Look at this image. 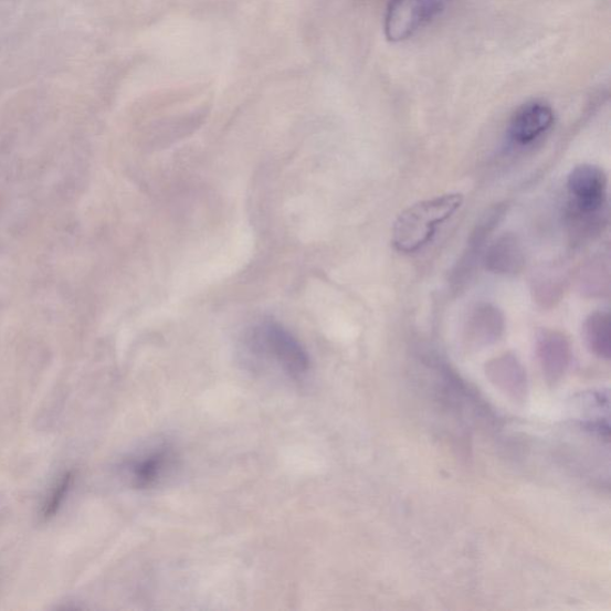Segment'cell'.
<instances>
[{
  "mask_svg": "<svg viewBox=\"0 0 611 611\" xmlns=\"http://www.w3.org/2000/svg\"><path fill=\"white\" fill-rule=\"evenodd\" d=\"M464 203L462 193H445L435 199L414 203L396 220L392 244L401 253H414L426 246L438 229L450 220Z\"/></svg>",
  "mask_w": 611,
  "mask_h": 611,
  "instance_id": "6da1fadb",
  "label": "cell"
},
{
  "mask_svg": "<svg viewBox=\"0 0 611 611\" xmlns=\"http://www.w3.org/2000/svg\"><path fill=\"white\" fill-rule=\"evenodd\" d=\"M249 349L259 359L277 366L283 375L302 381L309 371V357L301 343L276 323H264L249 337Z\"/></svg>",
  "mask_w": 611,
  "mask_h": 611,
  "instance_id": "7a4b0ae2",
  "label": "cell"
},
{
  "mask_svg": "<svg viewBox=\"0 0 611 611\" xmlns=\"http://www.w3.org/2000/svg\"><path fill=\"white\" fill-rule=\"evenodd\" d=\"M457 0H390L384 14V34L392 42L413 38L441 17Z\"/></svg>",
  "mask_w": 611,
  "mask_h": 611,
  "instance_id": "3957f363",
  "label": "cell"
},
{
  "mask_svg": "<svg viewBox=\"0 0 611 611\" xmlns=\"http://www.w3.org/2000/svg\"><path fill=\"white\" fill-rule=\"evenodd\" d=\"M572 215L589 225L598 220L607 207L608 178L605 172L591 164L576 167L568 180Z\"/></svg>",
  "mask_w": 611,
  "mask_h": 611,
  "instance_id": "277c9868",
  "label": "cell"
},
{
  "mask_svg": "<svg viewBox=\"0 0 611 611\" xmlns=\"http://www.w3.org/2000/svg\"><path fill=\"white\" fill-rule=\"evenodd\" d=\"M555 122V110L548 103L528 102L513 115L508 126V138L517 146L530 145L545 136Z\"/></svg>",
  "mask_w": 611,
  "mask_h": 611,
  "instance_id": "5b68a950",
  "label": "cell"
},
{
  "mask_svg": "<svg viewBox=\"0 0 611 611\" xmlns=\"http://www.w3.org/2000/svg\"><path fill=\"white\" fill-rule=\"evenodd\" d=\"M538 356L546 380L556 383L571 364L570 341L559 331L544 330L538 337Z\"/></svg>",
  "mask_w": 611,
  "mask_h": 611,
  "instance_id": "8992f818",
  "label": "cell"
},
{
  "mask_svg": "<svg viewBox=\"0 0 611 611\" xmlns=\"http://www.w3.org/2000/svg\"><path fill=\"white\" fill-rule=\"evenodd\" d=\"M486 376L503 393L514 400L525 401L528 392L526 370L513 354L489 361Z\"/></svg>",
  "mask_w": 611,
  "mask_h": 611,
  "instance_id": "52a82bcc",
  "label": "cell"
},
{
  "mask_svg": "<svg viewBox=\"0 0 611 611\" xmlns=\"http://www.w3.org/2000/svg\"><path fill=\"white\" fill-rule=\"evenodd\" d=\"M526 255L519 238L505 233L492 243L485 253L487 271L499 275H516L524 270Z\"/></svg>",
  "mask_w": 611,
  "mask_h": 611,
  "instance_id": "ba28073f",
  "label": "cell"
},
{
  "mask_svg": "<svg viewBox=\"0 0 611 611\" xmlns=\"http://www.w3.org/2000/svg\"><path fill=\"white\" fill-rule=\"evenodd\" d=\"M176 456L166 445L156 446L151 452L134 461L129 474L134 486L148 488L157 485L173 467Z\"/></svg>",
  "mask_w": 611,
  "mask_h": 611,
  "instance_id": "9c48e42d",
  "label": "cell"
},
{
  "mask_svg": "<svg viewBox=\"0 0 611 611\" xmlns=\"http://www.w3.org/2000/svg\"><path fill=\"white\" fill-rule=\"evenodd\" d=\"M504 317L499 308L491 304L476 305L468 318L467 337L472 345H494L504 333Z\"/></svg>",
  "mask_w": 611,
  "mask_h": 611,
  "instance_id": "30bf717a",
  "label": "cell"
},
{
  "mask_svg": "<svg viewBox=\"0 0 611 611\" xmlns=\"http://www.w3.org/2000/svg\"><path fill=\"white\" fill-rule=\"evenodd\" d=\"M502 214L503 213L501 211V208L498 207L495 211H492V213L487 214V217H485L480 225L476 227L471 236L464 256H462L461 261L457 263V270L454 273V283H456V285L460 286L462 285V283H465L467 278L470 280L474 266L476 265V263H478L482 256V252L486 241L488 240V235L497 225Z\"/></svg>",
  "mask_w": 611,
  "mask_h": 611,
  "instance_id": "8fae6325",
  "label": "cell"
},
{
  "mask_svg": "<svg viewBox=\"0 0 611 611\" xmlns=\"http://www.w3.org/2000/svg\"><path fill=\"white\" fill-rule=\"evenodd\" d=\"M584 336L590 350L609 360L611 356V323L609 312L591 313L584 324Z\"/></svg>",
  "mask_w": 611,
  "mask_h": 611,
  "instance_id": "7c38bea8",
  "label": "cell"
},
{
  "mask_svg": "<svg viewBox=\"0 0 611 611\" xmlns=\"http://www.w3.org/2000/svg\"><path fill=\"white\" fill-rule=\"evenodd\" d=\"M71 483H72L71 474H66L65 476H63L61 482L57 483V485L52 491V494L48 499L46 504H44L43 506L44 517L49 518L50 516L55 514L59 506H61L62 503L64 502L67 491L70 489Z\"/></svg>",
  "mask_w": 611,
  "mask_h": 611,
  "instance_id": "4fadbf2b",
  "label": "cell"
}]
</instances>
